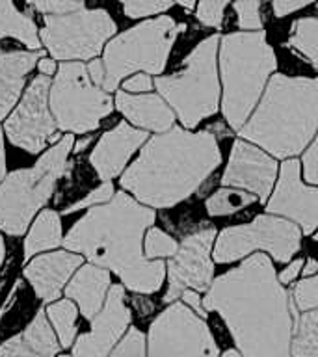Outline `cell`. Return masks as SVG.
Returning a JSON list of instances; mask_svg holds the SVG:
<instances>
[{
	"label": "cell",
	"mask_w": 318,
	"mask_h": 357,
	"mask_svg": "<svg viewBox=\"0 0 318 357\" xmlns=\"http://www.w3.org/2000/svg\"><path fill=\"white\" fill-rule=\"evenodd\" d=\"M203 305L222 314L244 357H292V301L264 253L214 279Z\"/></svg>",
	"instance_id": "obj_1"
},
{
	"label": "cell",
	"mask_w": 318,
	"mask_h": 357,
	"mask_svg": "<svg viewBox=\"0 0 318 357\" xmlns=\"http://www.w3.org/2000/svg\"><path fill=\"white\" fill-rule=\"evenodd\" d=\"M155 218L153 208L117 192L108 203L91 206L61 244L73 253H82L95 266L110 268L128 290L153 294L160 290L166 275L164 261H149L142 248Z\"/></svg>",
	"instance_id": "obj_2"
},
{
	"label": "cell",
	"mask_w": 318,
	"mask_h": 357,
	"mask_svg": "<svg viewBox=\"0 0 318 357\" xmlns=\"http://www.w3.org/2000/svg\"><path fill=\"white\" fill-rule=\"evenodd\" d=\"M220 164L216 134L173 127L145 144L123 173L121 186L145 206L169 208L194 195Z\"/></svg>",
	"instance_id": "obj_3"
},
{
	"label": "cell",
	"mask_w": 318,
	"mask_h": 357,
	"mask_svg": "<svg viewBox=\"0 0 318 357\" xmlns=\"http://www.w3.org/2000/svg\"><path fill=\"white\" fill-rule=\"evenodd\" d=\"M318 132V78L273 75L261 102L240 128L273 158H292Z\"/></svg>",
	"instance_id": "obj_4"
},
{
	"label": "cell",
	"mask_w": 318,
	"mask_h": 357,
	"mask_svg": "<svg viewBox=\"0 0 318 357\" xmlns=\"http://www.w3.org/2000/svg\"><path fill=\"white\" fill-rule=\"evenodd\" d=\"M275 66V52L262 30L227 33L220 39L222 108L229 127L240 130L248 123Z\"/></svg>",
	"instance_id": "obj_5"
},
{
	"label": "cell",
	"mask_w": 318,
	"mask_h": 357,
	"mask_svg": "<svg viewBox=\"0 0 318 357\" xmlns=\"http://www.w3.org/2000/svg\"><path fill=\"white\" fill-rule=\"evenodd\" d=\"M75 147L73 134H66L45 153L36 166L10 173L0 184V229L19 236L41 206L50 199L58 178L67 172V156Z\"/></svg>",
	"instance_id": "obj_6"
},
{
	"label": "cell",
	"mask_w": 318,
	"mask_h": 357,
	"mask_svg": "<svg viewBox=\"0 0 318 357\" xmlns=\"http://www.w3.org/2000/svg\"><path fill=\"white\" fill-rule=\"evenodd\" d=\"M220 38L216 33L203 39L186 56L184 67L169 77H158L155 86L184 128H195L203 119L214 116L220 105V84L216 71V52Z\"/></svg>",
	"instance_id": "obj_7"
},
{
	"label": "cell",
	"mask_w": 318,
	"mask_h": 357,
	"mask_svg": "<svg viewBox=\"0 0 318 357\" xmlns=\"http://www.w3.org/2000/svg\"><path fill=\"white\" fill-rule=\"evenodd\" d=\"M186 24H177L172 17L160 15L139 22L138 26L114 38L105 49V91H116L123 78L132 73L160 75L167 63L175 39Z\"/></svg>",
	"instance_id": "obj_8"
},
{
	"label": "cell",
	"mask_w": 318,
	"mask_h": 357,
	"mask_svg": "<svg viewBox=\"0 0 318 357\" xmlns=\"http://www.w3.org/2000/svg\"><path fill=\"white\" fill-rule=\"evenodd\" d=\"M50 112L60 130L91 132L114 110L110 93L97 88L82 61H63L49 93Z\"/></svg>",
	"instance_id": "obj_9"
},
{
	"label": "cell",
	"mask_w": 318,
	"mask_h": 357,
	"mask_svg": "<svg viewBox=\"0 0 318 357\" xmlns=\"http://www.w3.org/2000/svg\"><path fill=\"white\" fill-rule=\"evenodd\" d=\"M300 244L301 229L296 223L273 214H261L251 223L223 229L212 255L220 264H229L262 250L275 262H289L300 251Z\"/></svg>",
	"instance_id": "obj_10"
},
{
	"label": "cell",
	"mask_w": 318,
	"mask_h": 357,
	"mask_svg": "<svg viewBox=\"0 0 318 357\" xmlns=\"http://www.w3.org/2000/svg\"><path fill=\"white\" fill-rule=\"evenodd\" d=\"M41 41L56 60H89L116 33V22L106 10H78L45 15Z\"/></svg>",
	"instance_id": "obj_11"
},
{
	"label": "cell",
	"mask_w": 318,
	"mask_h": 357,
	"mask_svg": "<svg viewBox=\"0 0 318 357\" xmlns=\"http://www.w3.org/2000/svg\"><path fill=\"white\" fill-rule=\"evenodd\" d=\"M220 348L206 326L186 303L175 301L156 317L147 335V357H218Z\"/></svg>",
	"instance_id": "obj_12"
},
{
	"label": "cell",
	"mask_w": 318,
	"mask_h": 357,
	"mask_svg": "<svg viewBox=\"0 0 318 357\" xmlns=\"http://www.w3.org/2000/svg\"><path fill=\"white\" fill-rule=\"evenodd\" d=\"M50 86L52 82L45 75L33 78L21 102L6 119L8 139L19 149L32 155L43 151L50 142L58 139L56 136L58 125L49 105Z\"/></svg>",
	"instance_id": "obj_13"
},
{
	"label": "cell",
	"mask_w": 318,
	"mask_h": 357,
	"mask_svg": "<svg viewBox=\"0 0 318 357\" xmlns=\"http://www.w3.org/2000/svg\"><path fill=\"white\" fill-rule=\"evenodd\" d=\"M216 238V229L212 225H201L194 233L179 244V251L167 262L169 287L164 296L166 303H172L183 296L186 289L205 292L214 281V262L211 250Z\"/></svg>",
	"instance_id": "obj_14"
},
{
	"label": "cell",
	"mask_w": 318,
	"mask_h": 357,
	"mask_svg": "<svg viewBox=\"0 0 318 357\" xmlns=\"http://www.w3.org/2000/svg\"><path fill=\"white\" fill-rule=\"evenodd\" d=\"M268 214L285 216L311 234L318 227V188L307 186L300 178V162L287 158L281 164L278 186L266 203Z\"/></svg>",
	"instance_id": "obj_15"
},
{
	"label": "cell",
	"mask_w": 318,
	"mask_h": 357,
	"mask_svg": "<svg viewBox=\"0 0 318 357\" xmlns=\"http://www.w3.org/2000/svg\"><path fill=\"white\" fill-rule=\"evenodd\" d=\"M130 309L125 305V290L119 284L110 287L105 307L93 318L91 329L80 335L73 346L71 357H110L130 324Z\"/></svg>",
	"instance_id": "obj_16"
},
{
	"label": "cell",
	"mask_w": 318,
	"mask_h": 357,
	"mask_svg": "<svg viewBox=\"0 0 318 357\" xmlns=\"http://www.w3.org/2000/svg\"><path fill=\"white\" fill-rule=\"evenodd\" d=\"M275 175L278 164L273 156L266 155L264 151L244 139H236L229 156L227 167L223 172L222 183L229 188L245 190L264 203L268 195L272 194Z\"/></svg>",
	"instance_id": "obj_17"
},
{
	"label": "cell",
	"mask_w": 318,
	"mask_h": 357,
	"mask_svg": "<svg viewBox=\"0 0 318 357\" xmlns=\"http://www.w3.org/2000/svg\"><path fill=\"white\" fill-rule=\"evenodd\" d=\"M145 139H147L145 130L134 128L128 123L121 121L117 127L100 136L89 155V164L95 167V172L103 181H110L125 169L128 158Z\"/></svg>",
	"instance_id": "obj_18"
},
{
	"label": "cell",
	"mask_w": 318,
	"mask_h": 357,
	"mask_svg": "<svg viewBox=\"0 0 318 357\" xmlns=\"http://www.w3.org/2000/svg\"><path fill=\"white\" fill-rule=\"evenodd\" d=\"M82 255L71 251L45 253L36 257L24 268V278L30 281L39 300L50 303L60 298L61 289L69 283L73 273L82 266Z\"/></svg>",
	"instance_id": "obj_19"
},
{
	"label": "cell",
	"mask_w": 318,
	"mask_h": 357,
	"mask_svg": "<svg viewBox=\"0 0 318 357\" xmlns=\"http://www.w3.org/2000/svg\"><path fill=\"white\" fill-rule=\"evenodd\" d=\"M116 106L128 121L136 127L144 128V130L162 134L173 128L175 116L160 95H132L127 93V91H117Z\"/></svg>",
	"instance_id": "obj_20"
},
{
	"label": "cell",
	"mask_w": 318,
	"mask_h": 357,
	"mask_svg": "<svg viewBox=\"0 0 318 357\" xmlns=\"http://www.w3.org/2000/svg\"><path fill=\"white\" fill-rule=\"evenodd\" d=\"M110 272L106 268L86 264L77 270L66 287V296L77 301L80 312L88 320H93L105 307L106 296L110 292Z\"/></svg>",
	"instance_id": "obj_21"
},
{
	"label": "cell",
	"mask_w": 318,
	"mask_h": 357,
	"mask_svg": "<svg viewBox=\"0 0 318 357\" xmlns=\"http://www.w3.org/2000/svg\"><path fill=\"white\" fill-rule=\"evenodd\" d=\"M45 58L41 50H13L0 54V119H4L24 88V78Z\"/></svg>",
	"instance_id": "obj_22"
},
{
	"label": "cell",
	"mask_w": 318,
	"mask_h": 357,
	"mask_svg": "<svg viewBox=\"0 0 318 357\" xmlns=\"http://www.w3.org/2000/svg\"><path fill=\"white\" fill-rule=\"evenodd\" d=\"M30 11L21 13L13 0H0V39L15 38L28 49H41V39L38 36V26L30 19Z\"/></svg>",
	"instance_id": "obj_23"
},
{
	"label": "cell",
	"mask_w": 318,
	"mask_h": 357,
	"mask_svg": "<svg viewBox=\"0 0 318 357\" xmlns=\"http://www.w3.org/2000/svg\"><path fill=\"white\" fill-rule=\"evenodd\" d=\"M63 242L61 238V223L58 212L43 211L36 218L26 240H24V255L33 257L41 251L54 250Z\"/></svg>",
	"instance_id": "obj_24"
},
{
	"label": "cell",
	"mask_w": 318,
	"mask_h": 357,
	"mask_svg": "<svg viewBox=\"0 0 318 357\" xmlns=\"http://www.w3.org/2000/svg\"><path fill=\"white\" fill-rule=\"evenodd\" d=\"M290 354L292 357H318V307L296 318Z\"/></svg>",
	"instance_id": "obj_25"
},
{
	"label": "cell",
	"mask_w": 318,
	"mask_h": 357,
	"mask_svg": "<svg viewBox=\"0 0 318 357\" xmlns=\"http://www.w3.org/2000/svg\"><path fill=\"white\" fill-rule=\"evenodd\" d=\"M21 337L24 340V344L36 354H39V356L54 357L60 350L58 339H56L54 331H52L49 320H47V311H43V309H39L38 314L33 317L32 322L28 324V328L24 329V333Z\"/></svg>",
	"instance_id": "obj_26"
},
{
	"label": "cell",
	"mask_w": 318,
	"mask_h": 357,
	"mask_svg": "<svg viewBox=\"0 0 318 357\" xmlns=\"http://www.w3.org/2000/svg\"><path fill=\"white\" fill-rule=\"evenodd\" d=\"M290 49L298 50L318 71V19L303 17L292 24V36L287 41Z\"/></svg>",
	"instance_id": "obj_27"
},
{
	"label": "cell",
	"mask_w": 318,
	"mask_h": 357,
	"mask_svg": "<svg viewBox=\"0 0 318 357\" xmlns=\"http://www.w3.org/2000/svg\"><path fill=\"white\" fill-rule=\"evenodd\" d=\"M255 201L257 195L250 194L245 190L223 186L206 199V212L211 216H231V214L244 211L245 206L253 205Z\"/></svg>",
	"instance_id": "obj_28"
},
{
	"label": "cell",
	"mask_w": 318,
	"mask_h": 357,
	"mask_svg": "<svg viewBox=\"0 0 318 357\" xmlns=\"http://www.w3.org/2000/svg\"><path fill=\"white\" fill-rule=\"evenodd\" d=\"M77 307L73 303V300H60L56 303H50L47 307V317H49L52 328L56 329L58 333V339H60L61 346L63 348H69L75 340V335H77Z\"/></svg>",
	"instance_id": "obj_29"
},
{
	"label": "cell",
	"mask_w": 318,
	"mask_h": 357,
	"mask_svg": "<svg viewBox=\"0 0 318 357\" xmlns=\"http://www.w3.org/2000/svg\"><path fill=\"white\" fill-rule=\"evenodd\" d=\"M179 251V244L175 242V238H172L169 234L164 233L162 229L151 227L145 234V257L149 261H156V259H162V257H169L172 259L175 253Z\"/></svg>",
	"instance_id": "obj_30"
},
{
	"label": "cell",
	"mask_w": 318,
	"mask_h": 357,
	"mask_svg": "<svg viewBox=\"0 0 318 357\" xmlns=\"http://www.w3.org/2000/svg\"><path fill=\"white\" fill-rule=\"evenodd\" d=\"M292 301L300 312L311 311L318 307V273L311 278H303L300 283H296L292 290Z\"/></svg>",
	"instance_id": "obj_31"
},
{
	"label": "cell",
	"mask_w": 318,
	"mask_h": 357,
	"mask_svg": "<svg viewBox=\"0 0 318 357\" xmlns=\"http://www.w3.org/2000/svg\"><path fill=\"white\" fill-rule=\"evenodd\" d=\"M119 2L123 4L125 15L130 17V19L162 13L167 8H172L173 4V0H119Z\"/></svg>",
	"instance_id": "obj_32"
},
{
	"label": "cell",
	"mask_w": 318,
	"mask_h": 357,
	"mask_svg": "<svg viewBox=\"0 0 318 357\" xmlns=\"http://www.w3.org/2000/svg\"><path fill=\"white\" fill-rule=\"evenodd\" d=\"M238 26L242 30H262V19L259 13V0H234L233 4Z\"/></svg>",
	"instance_id": "obj_33"
},
{
	"label": "cell",
	"mask_w": 318,
	"mask_h": 357,
	"mask_svg": "<svg viewBox=\"0 0 318 357\" xmlns=\"http://www.w3.org/2000/svg\"><path fill=\"white\" fill-rule=\"evenodd\" d=\"M110 357H147L145 356V337L144 333L136 328L128 329L125 339L116 346Z\"/></svg>",
	"instance_id": "obj_34"
},
{
	"label": "cell",
	"mask_w": 318,
	"mask_h": 357,
	"mask_svg": "<svg viewBox=\"0 0 318 357\" xmlns=\"http://www.w3.org/2000/svg\"><path fill=\"white\" fill-rule=\"evenodd\" d=\"M231 0H201L195 11L197 21H201L206 26L220 28L223 21V10Z\"/></svg>",
	"instance_id": "obj_35"
},
{
	"label": "cell",
	"mask_w": 318,
	"mask_h": 357,
	"mask_svg": "<svg viewBox=\"0 0 318 357\" xmlns=\"http://www.w3.org/2000/svg\"><path fill=\"white\" fill-rule=\"evenodd\" d=\"M26 6L47 15H63L84 8V0H26Z\"/></svg>",
	"instance_id": "obj_36"
},
{
	"label": "cell",
	"mask_w": 318,
	"mask_h": 357,
	"mask_svg": "<svg viewBox=\"0 0 318 357\" xmlns=\"http://www.w3.org/2000/svg\"><path fill=\"white\" fill-rule=\"evenodd\" d=\"M114 197V184L112 181H105V183L100 184L99 188H95L93 192H89L84 199L77 201V203H73L69 208L63 211V214H69V212L75 211H82V208H91V206L103 205V203H108V201Z\"/></svg>",
	"instance_id": "obj_37"
},
{
	"label": "cell",
	"mask_w": 318,
	"mask_h": 357,
	"mask_svg": "<svg viewBox=\"0 0 318 357\" xmlns=\"http://www.w3.org/2000/svg\"><path fill=\"white\" fill-rule=\"evenodd\" d=\"M0 357H43L30 350L21 335H17L13 339L6 340L4 344H0Z\"/></svg>",
	"instance_id": "obj_38"
},
{
	"label": "cell",
	"mask_w": 318,
	"mask_h": 357,
	"mask_svg": "<svg viewBox=\"0 0 318 357\" xmlns=\"http://www.w3.org/2000/svg\"><path fill=\"white\" fill-rule=\"evenodd\" d=\"M303 173L307 183L318 184V136L303 155Z\"/></svg>",
	"instance_id": "obj_39"
},
{
	"label": "cell",
	"mask_w": 318,
	"mask_h": 357,
	"mask_svg": "<svg viewBox=\"0 0 318 357\" xmlns=\"http://www.w3.org/2000/svg\"><path fill=\"white\" fill-rule=\"evenodd\" d=\"M153 88V80H151L149 75L145 73H139V75H134L128 80L123 82V89L127 93H147L149 89Z\"/></svg>",
	"instance_id": "obj_40"
},
{
	"label": "cell",
	"mask_w": 318,
	"mask_h": 357,
	"mask_svg": "<svg viewBox=\"0 0 318 357\" xmlns=\"http://www.w3.org/2000/svg\"><path fill=\"white\" fill-rule=\"evenodd\" d=\"M315 0H273V13L275 17H285L294 13V11L312 4Z\"/></svg>",
	"instance_id": "obj_41"
},
{
	"label": "cell",
	"mask_w": 318,
	"mask_h": 357,
	"mask_svg": "<svg viewBox=\"0 0 318 357\" xmlns=\"http://www.w3.org/2000/svg\"><path fill=\"white\" fill-rule=\"evenodd\" d=\"M86 67H88V75L89 78H91V82H93L97 88H103L106 78L105 63H103V60H91Z\"/></svg>",
	"instance_id": "obj_42"
},
{
	"label": "cell",
	"mask_w": 318,
	"mask_h": 357,
	"mask_svg": "<svg viewBox=\"0 0 318 357\" xmlns=\"http://www.w3.org/2000/svg\"><path fill=\"white\" fill-rule=\"evenodd\" d=\"M181 298L184 300V303H188V305L194 309V312L197 314V317L206 318V309H205V305H203V300H199V294H197L195 290L186 289Z\"/></svg>",
	"instance_id": "obj_43"
},
{
	"label": "cell",
	"mask_w": 318,
	"mask_h": 357,
	"mask_svg": "<svg viewBox=\"0 0 318 357\" xmlns=\"http://www.w3.org/2000/svg\"><path fill=\"white\" fill-rule=\"evenodd\" d=\"M301 268H303V259H296V261L289 262V266L285 268L283 272L278 275L279 283L283 284V287H285V284L292 283V281L298 278V273L301 272Z\"/></svg>",
	"instance_id": "obj_44"
},
{
	"label": "cell",
	"mask_w": 318,
	"mask_h": 357,
	"mask_svg": "<svg viewBox=\"0 0 318 357\" xmlns=\"http://www.w3.org/2000/svg\"><path fill=\"white\" fill-rule=\"evenodd\" d=\"M38 67H39V73L45 75V77H50V75H54L56 73V63L54 60H50V58H41L38 61Z\"/></svg>",
	"instance_id": "obj_45"
},
{
	"label": "cell",
	"mask_w": 318,
	"mask_h": 357,
	"mask_svg": "<svg viewBox=\"0 0 318 357\" xmlns=\"http://www.w3.org/2000/svg\"><path fill=\"white\" fill-rule=\"evenodd\" d=\"M301 272H303V278H311V275H317V273H318V261H315V259H309V261L303 264V268H301Z\"/></svg>",
	"instance_id": "obj_46"
},
{
	"label": "cell",
	"mask_w": 318,
	"mask_h": 357,
	"mask_svg": "<svg viewBox=\"0 0 318 357\" xmlns=\"http://www.w3.org/2000/svg\"><path fill=\"white\" fill-rule=\"evenodd\" d=\"M6 175V151H4V136H2V128H0V181H4Z\"/></svg>",
	"instance_id": "obj_47"
},
{
	"label": "cell",
	"mask_w": 318,
	"mask_h": 357,
	"mask_svg": "<svg viewBox=\"0 0 318 357\" xmlns=\"http://www.w3.org/2000/svg\"><path fill=\"white\" fill-rule=\"evenodd\" d=\"M89 142H91V136H88V138H84L82 142H78V144L75 145V149H73V153H80V151H84V147H86V145H89Z\"/></svg>",
	"instance_id": "obj_48"
},
{
	"label": "cell",
	"mask_w": 318,
	"mask_h": 357,
	"mask_svg": "<svg viewBox=\"0 0 318 357\" xmlns=\"http://www.w3.org/2000/svg\"><path fill=\"white\" fill-rule=\"evenodd\" d=\"M195 2H197V0H177V4H181L184 10H188V11L194 10Z\"/></svg>",
	"instance_id": "obj_49"
},
{
	"label": "cell",
	"mask_w": 318,
	"mask_h": 357,
	"mask_svg": "<svg viewBox=\"0 0 318 357\" xmlns=\"http://www.w3.org/2000/svg\"><path fill=\"white\" fill-rule=\"evenodd\" d=\"M6 257V244H4V238L0 236V264H2V261H4Z\"/></svg>",
	"instance_id": "obj_50"
},
{
	"label": "cell",
	"mask_w": 318,
	"mask_h": 357,
	"mask_svg": "<svg viewBox=\"0 0 318 357\" xmlns=\"http://www.w3.org/2000/svg\"><path fill=\"white\" fill-rule=\"evenodd\" d=\"M222 357H240V354H238V351H234V350H227Z\"/></svg>",
	"instance_id": "obj_51"
},
{
	"label": "cell",
	"mask_w": 318,
	"mask_h": 357,
	"mask_svg": "<svg viewBox=\"0 0 318 357\" xmlns=\"http://www.w3.org/2000/svg\"><path fill=\"white\" fill-rule=\"evenodd\" d=\"M312 240H315V242H318V233H315V236H312Z\"/></svg>",
	"instance_id": "obj_52"
}]
</instances>
